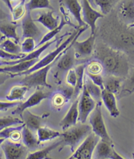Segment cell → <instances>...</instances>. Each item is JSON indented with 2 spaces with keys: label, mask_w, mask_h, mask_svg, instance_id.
<instances>
[{
  "label": "cell",
  "mask_w": 134,
  "mask_h": 159,
  "mask_svg": "<svg viewBox=\"0 0 134 159\" xmlns=\"http://www.w3.org/2000/svg\"><path fill=\"white\" fill-rule=\"evenodd\" d=\"M94 55L102 64L105 75L126 78L129 74V62L126 55L120 51L101 43L97 46Z\"/></svg>",
  "instance_id": "obj_1"
},
{
  "label": "cell",
  "mask_w": 134,
  "mask_h": 159,
  "mask_svg": "<svg viewBox=\"0 0 134 159\" xmlns=\"http://www.w3.org/2000/svg\"><path fill=\"white\" fill-rule=\"evenodd\" d=\"M92 132L90 125L83 123L76 124L61 134V144L59 151L63 150L65 147L69 146L72 152H74L82 142Z\"/></svg>",
  "instance_id": "obj_2"
},
{
  "label": "cell",
  "mask_w": 134,
  "mask_h": 159,
  "mask_svg": "<svg viewBox=\"0 0 134 159\" xmlns=\"http://www.w3.org/2000/svg\"><path fill=\"white\" fill-rule=\"evenodd\" d=\"M76 60L71 43L70 46L59 56L52 67L53 77L55 84H61L68 71L74 68Z\"/></svg>",
  "instance_id": "obj_3"
},
{
  "label": "cell",
  "mask_w": 134,
  "mask_h": 159,
  "mask_svg": "<svg viewBox=\"0 0 134 159\" xmlns=\"http://www.w3.org/2000/svg\"><path fill=\"white\" fill-rule=\"evenodd\" d=\"M79 28H78V29L77 30H76L74 32H73L72 34H70L69 36L68 37V38H67L65 41H64L60 45H59V46L55 49L52 51L51 52L48 53L46 57H44L43 59H42L40 61H38L37 63L34 65L32 68H30L29 70H28L26 72L19 74V75H18L16 76H26V75H29V74L34 72L37 70L42 69V68H43L50 64H51L53 62H54L56 59H57V58L61 53L64 52L70 46L71 43L72 42V41L74 40L75 37L76 36L78 31H79Z\"/></svg>",
  "instance_id": "obj_4"
},
{
  "label": "cell",
  "mask_w": 134,
  "mask_h": 159,
  "mask_svg": "<svg viewBox=\"0 0 134 159\" xmlns=\"http://www.w3.org/2000/svg\"><path fill=\"white\" fill-rule=\"evenodd\" d=\"M89 122L93 133L98 136L100 139L113 144V141L110 137L105 126L101 109V103H97L96 108L89 115Z\"/></svg>",
  "instance_id": "obj_5"
},
{
  "label": "cell",
  "mask_w": 134,
  "mask_h": 159,
  "mask_svg": "<svg viewBox=\"0 0 134 159\" xmlns=\"http://www.w3.org/2000/svg\"><path fill=\"white\" fill-rule=\"evenodd\" d=\"M87 28V26L81 27L79 28L76 36L72 42V48L74 52L76 59H84L91 56L94 52L95 42H96V35L95 34H91L88 38L85 39L84 41L78 42V38L82 33L84 32Z\"/></svg>",
  "instance_id": "obj_6"
},
{
  "label": "cell",
  "mask_w": 134,
  "mask_h": 159,
  "mask_svg": "<svg viewBox=\"0 0 134 159\" xmlns=\"http://www.w3.org/2000/svg\"><path fill=\"white\" fill-rule=\"evenodd\" d=\"M57 59L53 62L51 64L25 76V78H22L20 82L21 84L25 85L29 88H38L40 87H45L49 89L51 88L52 86L47 81V78L49 72L52 69Z\"/></svg>",
  "instance_id": "obj_7"
},
{
  "label": "cell",
  "mask_w": 134,
  "mask_h": 159,
  "mask_svg": "<svg viewBox=\"0 0 134 159\" xmlns=\"http://www.w3.org/2000/svg\"><path fill=\"white\" fill-rule=\"evenodd\" d=\"M100 138L94 133H91L78 146L67 159H92L95 149Z\"/></svg>",
  "instance_id": "obj_8"
},
{
  "label": "cell",
  "mask_w": 134,
  "mask_h": 159,
  "mask_svg": "<svg viewBox=\"0 0 134 159\" xmlns=\"http://www.w3.org/2000/svg\"><path fill=\"white\" fill-rule=\"evenodd\" d=\"M0 146L5 159H26L29 155V149L20 141L15 142L7 139Z\"/></svg>",
  "instance_id": "obj_9"
},
{
  "label": "cell",
  "mask_w": 134,
  "mask_h": 159,
  "mask_svg": "<svg viewBox=\"0 0 134 159\" xmlns=\"http://www.w3.org/2000/svg\"><path fill=\"white\" fill-rule=\"evenodd\" d=\"M96 101L89 94L86 88L83 85L82 95L78 101V112H79L78 120L80 123L84 124L86 122L88 117L96 108Z\"/></svg>",
  "instance_id": "obj_10"
},
{
  "label": "cell",
  "mask_w": 134,
  "mask_h": 159,
  "mask_svg": "<svg viewBox=\"0 0 134 159\" xmlns=\"http://www.w3.org/2000/svg\"><path fill=\"white\" fill-rule=\"evenodd\" d=\"M50 95H51V93L44 92L43 90L40 89V88H37L36 92H34L25 102L19 103V105L16 107L15 110L13 111V114L20 116L22 113L25 110L37 106L44 99L49 98L50 97Z\"/></svg>",
  "instance_id": "obj_11"
},
{
  "label": "cell",
  "mask_w": 134,
  "mask_h": 159,
  "mask_svg": "<svg viewBox=\"0 0 134 159\" xmlns=\"http://www.w3.org/2000/svg\"><path fill=\"white\" fill-rule=\"evenodd\" d=\"M21 27L22 30V37L24 38H32L38 42L41 40L42 33L39 27L36 25L35 21L32 17L31 12L27 10V12L22 20Z\"/></svg>",
  "instance_id": "obj_12"
},
{
  "label": "cell",
  "mask_w": 134,
  "mask_h": 159,
  "mask_svg": "<svg viewBox=\"0 0 134 159\" xmlns=\"http://www.w3.org/2000/svg\"><path fill=\"white\" fill-rule=\"evenodd\" d=\"M82 15L83 20L90 27L91 34H95L96 29V22L100 19L104 17V15L93 9L88 0H82Z\"/></svg>",
  "instance_id": "obj_13"
},
{
  "label": "cell",
  "mask_w": 134,
  "mask_h": 159,
  "mask_svg": "<svg viewBox=\"0 0 134 159\" xmlns=\"http://www.w3.org/2000/svg\"><path fill=\"white\" fill-rule=\"evenodd\" d=\"M49 116V114L46 113L42 116L34 115L32 113L29 109L25 110L20 116L21 120L23 122L25 126L34 133L37 130L42 127V124L45 119H46Z\"/></svg>",
  "instance_id": "obj_14"
},
{
  "label": "cell",
  "mask_w": 134,
  "mask_h": 159,
  "mask_svg": "<svg viewBox=\"0 0 134 159\" xmlns=\"http://www.w3.org/2000/svg\"><path fill=\"white\" fill-rule=\"evenodd\" d=\"M78 101L79 100L76 99L72 104L68 112L60 122V126L63 131H65L68 128L74 126L77 124L79 117V112H78Z\"/></svg>",
  "instance_id": "obj_15"
},
{
  "label": "cell",
  "mask_w": 134,
  "mask_h": 159,
  "mask_svg": "<svg viewBox=\"0 0 134 159\" xmlns=\"http://www.w3.org/2000/svg\"><path fill=\"white\" fill-rule=\"evenodd\" d=\"M101 101L112 117L116 118L120 115L115 94L104 89L101 93Z\"/></svg>",
  "instance_id": "obj_16"
},
{
  "label": "cell",
  "mask_w": 134,
  "mask_h": 159,
  "mask_svg": "<svg viewBox=\"0 0 134 159\" xmlns=\"http://www.w3.org/2000/svg\"><path fill=\"white\" fill-rule=\"evenodd\" d=\"M60 2L65 5L66 9L74 16V18L79 25L80 28L87 26L83 20L82 16V7L78 0H60Z\"/></svg>",
  "instance_id": "obj_17"
},
{
  "label": "cell",
  "mask_w": 134,
  "mask_h": 159,
  "mask_svg": "<svg viewBox=\"0 0 134 159\" xmlns=\"http://www.w3.org/2000/svg\"><path fill=\"white\" fill-rule=\"evenodd\" d=\"M38 59H33L25 62H20L19 63L9 66H2L3 72L11 74L12 78L16 76L20 73L27 71L32 68L35 64H36Z\"/></svg>",
  "instance_id": "obj_18"
},
{
  "label": "cell",
  "mask_w": 134,
  "mask_h": 159,
  "mask_svg": "<svg viewBox=\"0 0 134 159\" xmlns=\"http://www.w3.org/2000/svg\"><path fill=\"white\" fill-rule=\"evenodd\" d=\"M19 26V24L15 22L2 21L0 22V32L7 39H13L16 43H19L20 38L16 33V29Z\"/></svg>",
  "instance_id": "obj_19"
},
{
  "label": "cell",
  "mask_w": 134,
  "mask_h": 159,
  "mask_svg": "<svg viewBox=\"0 0 134 159\" xmlns=\"http://www.w3.org/2000/svg\"><path fill=\"white\" fill-rule=\"evenodd\" d=\"M34 21L42 24L49 30H52L57 28L60 22L59 17L54 16L53 10H50L47 12L40 13Z\"/></svg>",
  "instance_id": "obj_20"
},
{
  "label": "cell",
  "mask_w": 134,
  "mask_h": 159,
  "mask_svg": "<svg viewBox=\"0 0 134 159\" xmlns=\"http://www.w3.org/2000/svg\"><path fill=\"white\" fill-rule=\"evenodd\" d=\"M124 78L113 75L104 76V89L114 94H118L120 92Z\"/></svg>",
  "instance_id": "obj_21"
},
{
  "label": "cell",
  "mask_w": 134,
  "mask_h": 159,
  "mask_svg": "<svg viewBox=\"0 0 134 159\" xmlns=\"http://www.w3.org/2000/svg\"><path fill=\"white\" fill-rule=\"evenodd\" d=\"M120 13L128 26L134 24V0H126L121 5Z\"/></svg>",
  "instance_id": "obj_22"
},
{
  "label": "cell",
  "mask_w": 134,
  "mask_h": 159,
  "mask_svg": "<svg viewBox=\"0 0 134 159\" xmlns=\"http://www.w3.org/2000/svg\"><path fill=\"white\" fill-rule=\"evenodd\" d=\"M114 145L100 139L94 151L96 159H109L114 149Z\"/></svg>",
  "instance_id": "obj_23"
},
{
  "label": "cell",
  "mask_w": 134,
  "mask_h": 159,
  "mask_svg": "<svg viewBox=\"0 0 134 159\" xmlns=\"http://www.w3.org/2000/svg\"><path fill=\"white\" fill-rule=\"evenodd\" d=\"M21 134L22 143L29 149H36L40 145V143L38 141V138L34 133L26 126H25L22 128Z\"/></svg>",
  "instance_id": "obj_24"
},
{
  "label": "cell",
  "mask_w": 134,
  "mask_h": 159,
  "mask_svg": "<svg viewBox=\"0 0 134 159\" xmlns=\"http://www.w3.org/2000/svg\"><path fill=\"white\" fill-rule=\"evenodd\" d=\"M87 63H82L76 66L74 69L77 75V82L76 86L74 88L73 95L72 98H76L80 93L82 92V89L84 85V79H85V71Z\"/></svg>",
  "instance_id": "obj_25"
},
{
  "label": "cell",
  "mask_w": 134,
  "mask_h": 159,
  "mask_svg": "<svg viewBox=\"0 0 134 159\" xmlns=\"http://www.w3.org/2000/svg\"><path fill=\"white\" fill-rule=\"evenodd\" d=\"M134 93V68L132 72L124 78L122 83V88L120 93L118 94V99H122L127 97Z\"/></svg>",
  "instance_id": "obj_26"
},
{
  "label": "cell",
  "mask_w": 134,
  "mask_h": 159,
  "mask_svg": "<svg viewBox=\"0 0 134 159\" xmlns=\"http://www.w3.org/2000/svg\"><path fill=\"white\" fill-rule=\"evenodd\" d=\"M36 135L38 141L41 143L60 137L61 133L48 127H41L37 130Z\"/></svg>",
  "instance_id": "obj_27"
},
{
  "label": "cell",
  "mask_w": 134,
  "mask_h": 159,
  "mask_svg": "<svg viewBox=\"0 0 134 159\" xmlns=\"http://www.w3.org/2000/svg\"><path fill=\"white\" fill-rule=\"evenodd\" d=\"M29 89L22 84L15 86L11 89L5 98L9 101H20L25 98V95Z\"/></svg>",
  "instance_id": "obj_28"
},
{
  "label": "cell",
  "mask_w": 134,
  "mask_h": 159,
  "mask_svg": "<svg viewBox=\"0 0 134 159\" xmlns=\"http://www.w3.org/2000/svg\"><path fill=\"white\" fill-rule=\"evenodd\" d=\"M61 144V140L51 144L45 148L29 153L26 159H46L48 155L54 149H57Z\"/></svg>",
  "instance_id": "obj_29"
},
{
  "label": "cell",
  "mask_w": 134,
  "mask_h": 159,
  "mask_svg": "<svg viewBox=\"0 0 134 159\" xmlns=\"http://www.w3.org/2000/svg\"><path fill=\"white\" fill-rule=\"evenodd\" d=\"M84 86L91 97L96 101V103H101L102 89L95 84L86 75L84 79Z\"/></svg>",
  "instance_id": "obj_30"
},
{
  "label": "cell",
  "mask_w": 134,
  "mask_h": 159,
  "mask_svg": "<svg viewBox=\"0 0 134 159\" xmlns=\"http://www.w3.org/2000/svg\"><path fill=\"white\" fill-rule=\"evenodd\" d=\"M69 24V21H66V19L65 17H62L60 20L59 25H58V26L57 28H55V29L50 30L49 32H47L46 34H45L43 38L41 39V40L37 44H36V48H39L42 46L43 44H45L46 43L52 40V39L55 36H57L58 34L63 30V27L66 25Z\"/></svg>",
  "instance_id": "obj_31"
},
{
  "label": "cell",
  "mask_w": 134,
  "mask_h": 159,
  "mask_svg": "<svg viewBox=\"0 0 134 159\" xmlns=\"http://www.w3.org/2000/svg\"><path fill=\"white\" fill-rule=\"evenodd\" d=\"M0 49L13 55L24 54L22 53L20 46L19 43H16L13 39H5L2 43H0Z\"/></svg>",
  "instance_id": "obj_32"
},
{
  "label": "cell",
  "mask_w": 134,
  "mask_h": 159,
  "mask_svg": "<svg viewBox=\"0 0 134 159\" xmlns=\"http://www.w3.org/2000/svg\"><path fill=\"white\" fill-rule=\"evenodd\" d=\"M42 9L53 10L49 0H30L29 2L26 3V9L30 12L34 10Z\"/></svg>",
  "instance_id": "obj_33"
},
{
  "label": "cell",
  "mask_w": 134,
  "mask_h": 159,
  "mask_svg": "<svg viewBox=\"0 0 134 159\" xmlns=\"http://www.w3.org/2000/svg\"><path fill=\"white\" fill-rule=\"evenodd\" d=\"M26 0H20V2L13 8L11 11L13 22H16L23 18L26 15Z\"/></svg>",
  "instance_id": "obj_34"
},
{
  "label": "cell",
  "mask_w": 134,
  "mask_h": 159,
  "mask_svg": "<svg viewBox=\"0 0 134 159\" xmlns=\"http://www.w3.org/2000/svg\"><path fill=\"white\" fill-rule=\"evenodd\" d=\"M23 124V122L20 118L12 116H5L0 118V131L13 126H17Z\"/></svg>",
  "instance_id": "obj_35"
},
{
  "label": "cell",
  "mask_w": 134,
  "mask_h": 159,
  "mask_svg": "<svg viewBox=\"0 0 134 159\" xmlns=\"http://www.w3.org/2000/svg\"><path fill=\"white\" fill-rule=\"evenodd\" d=\"M96 5L100 8L101 13L105 15H107L113 9L118 0H93Z\"/></svg>",
  "instance_id": "obj_36"
},
{
  "label": "cell",
  "mask_w": 134,
  "mask_h": 159,
  "mask_svg": "<svg viewBox=\"0 0 134 159\" xmlns=\"http://www.w3.org/2000/svg\"><path fill=\"white\" fill-rule=\"evenodd\" d=\"M86 69V72L93 74V75H101L104 72L102 64L97 59L87 62Z\"/></svg>",
  "instance_id": "obj_37"
},
{
  "label": "cell",
  "mask_w": 134,
  "mask_h": 159,
  "mask_svg": "<svg viewBox=\"0 0 134 159\" xmlns=\"http://www.w3.org/2000/svg\"><path fill=\"white\" fill-rule=\"evenodd\" d=\"M36 48V43L34 39L32 38H26L21 43L20 49L22 53L29 54Z\"/></svg>",
  "instance_id": "obj_38"
},
{
  "label": "cell",
  "mask_w": 134,
  "mask_h": 159,
  "mask_svg": "<svg viewBox=\"0 0 134 159\" xmlns=\"http://www.w3.org/2000/svg\"><path fill=\"white\" fill-rule=\"evenodd\" d=\"M66 100L68 101L69 99L64 94V93H56L52 98V103L55 107H62Z\"/></svg>",
  "instance_id": "obj_39"
},
{
  "label": "cell",
  "mask_w": 134,
  "mask_h": 159,
  "mask_svg": "<svg viewBox=\"0 0 134 159\" xmlns=\"http://www.w3.org/2000/svg\"><path fill=\"white\" fill-rule=\"evenodd\" d=\"M66 83L72 88H74L77 82V75L74 68L70 69L66 75Z\"/></svg>",
  "instance_id": "obj_40"
},
{
  "label": "cell",
  "mask_w": 134,
  "mask_h": 159,
  "mask_svg": "<svg viewBox=\"0 0 134 159\" xmlns=\"http://www.w3.org/2000/svg\"><path fill=\"white\" fill-rule=\"evenodd\" d=\"M86 75L102 90L104 89V77L101 75H93L86 72Z\"/></svg>",
  "instance_id": "obj_41"
},
{
  "label": "cell",
  "mask_w": 134,
  "mask_h": 159,
  "mask_svg": "<svg viewBox=\"0 0 134 159\" xmlns=\"http://www.w3.org/2000/svg\"><path fill=\"white\" fill-rule=\"evenodd\" d=\"M26 55V54L22 55H13L10 54L6 52H5L3 49H0V58L3 59H5L7 61H15L22 59Z\"/></svg>",
  "instance_id": "obj_42"
},
{
  "label": "cell",
  "mask_w": 134,
  "mask_h": 159,
  "mask_svg": "<svg viewBox=\"0 0 134 159\" xmlns=\"http://www.w3.org/2000/svg\"><path fill=\"white\" fill-rule=\"evenodd\" d=\"M20 101H0V112L7 111V110L12 109V108L16 107L19 103Z\"/></svg>",
  "instance_id": "obj_43"
},
{
  "label": "cell",
  "mask_w": 134,
  "mask_h": 159,
  "mask_svg": "<svg viewBox=\"0 0 134 159\" xmlns=\"http://www.w3.org/2000/svg\"><path fill=\"white\" fill-rule=\"evenodd\" d=\"M20 126V125H19ZM19 126H13V127H10L8 128L5 129L2 131H0V139L3 138V139H9L10 138V135L13 131H15V129H17Z\"/></svg>",
  "instance_id": "obj_44"
},
{
  "label": "cell",
  "mask_w": 134,
  "mask_h": 159,
  "mask_svg": "<svg viewBox=\"0 0 134 159\" xmlns=\"http://www.w3.org/2000/svg\"><path fill=\"white\" fill-rule=\"evenodd\" d=\"M12 78L11 74L7 72H0V86L3 84L8 79Z\"/></svg>",
  "instance_id": "obj_45"
},
{
  "label": "cell",
  "mask_w": 134,
  "mask_h": 159,
  "mask_svg": "<svg viewBox=\"0 0 134 159\" xmlns=\"http://www.w3.org/2000/svg\"><path fill=\"white\" fill-rule=\"evenodd\" d=\"M9 18V15L0 7V22L4 20H8Z\"/></svg>",
  "instance_id": "obj_46"
},
{
  "label": "cell",
  "mask_w": 134,
  "mask_h": 159,
  "mask_svg": "<svg viewBox=\"0 0 134 159\" xmlns=\"http://www.w3.org/2000/svg\"><path fill=\"white\" fill-rule=\"evenodd\" d=\"M109 159H126V158H124L122 156H121L118 152H116L115 149H113Z\"/></svg>",
  "instance_id": "obj_47"
},
{
  "label": "cell",
  "mask_w": 134,
  "mask_h": 159,
  "mask_svg": "<svg viewBox=\"0 0 134 159\" xmlns=\"http://www.w3.org/2000/svg\"><path fill=\"white\" fill-rule=\"evenodd\" d=\"M2 1L5 3V5H7V6L8 7V8L9 9L10 11L11 12L13 10V6H12V4H11V2L9 1V0H2Z\"/></svg>",
  "instance_id": "obj_48"
},
{
  "label": "cell",
  "mask_w": 134,
  "mask_h": 159,
  "mask_svg": "<svg viewBox=\"0 0 134 159\" xmlns=\"http://www.w3.org/2000/svg\"><path fill=\"white\" fill-rule=\"evenodd\" d=\"M5 38H5V37L2 34L1 32H0V43H2V42L5 40Z\"/></svg>",
  "instance_id": "obj_49"
},
{
  "label": "cell",
  "mask_w": 134,
  "mask_h": 159,
  "mask_svg": "<svg viewBox=\"0 0 134 159\" xmlns=\"http://www.w3.org/2000/svg\"><path fill=\"white\" fill-rule=\"evenodd\" d=\"M89 1V2L90 3V4L91 5H96V4H95V3H94V2H93V0H88Z\"/></svg>",
  "instance_id": "obj_50"
},
{
  "label": "cell",
  "mask_w": 134,
  "mask_h": 159,
  "mask_svg": "<svg viewBox=\"0 0 134 159\" xmlns=\"http://www.w3.org/2000/svg\"><path fill=\"white\" fill-rule=\"evenodd\" d=\"M0 72H3V66H0Z\"/></svg>",
  "instance_id": "obj_51"
},
{
  "label": "cell",
  "mask_w": 134,
  "mask_h": 159,
  "mask_svg": "<svg viewBox=\"0 0 134 159\" xmlns=\"http://www.w3.org/2000/svg\"><path fill=\"white\" fill-rule=\"evenodd\" d=\"M46 159H58V158H51V157H47L46 158Z\"/></svg>",
  "instance_id": "obj_52"
},
{
  "label": "cell",
  "mask_w": 134,
  "mask_h": 159,
  "mask_svg": "<svg viewBox=\"0 0 134 159\" xmlns=\"http://www.w3.org/2000/svg\"><path fill=\"white\" fill-rule=\"evenodd\" d=\"M129 28H134V24H133V25H130V26H129Z\"/></svg>",
  "instance_id": "obj_53"
},
{
  "label": "cell",
  "mask_w": 134,
  "mask_h": 159,
  "mask_svg": "<svg viewBox=\"0 0 134 159\" xmlns=\"http://www.w3.org/2000/svg\"><path fill=\"white\" fill-rule=\"evenodd\" d=\"M132 158H133V159H134V152L132 153Z\"/></svg>",
  "instance_id": "obj_54"
},
{
  "label": "cell",
  "mask_w": 134,
  "mask_h": 159,
  "mask_svg": "<svg viewBox=\"0 0 134 159\" xmlns=\"http://www.w3.org/2000/svg\"><path fill=\"white\" fill-rule=\"evenodd\" d=\"M9 1L11 2V1H14V0H9Z\"/></svg>",
  "instance_id": "obj_55"
}]
</instances>
